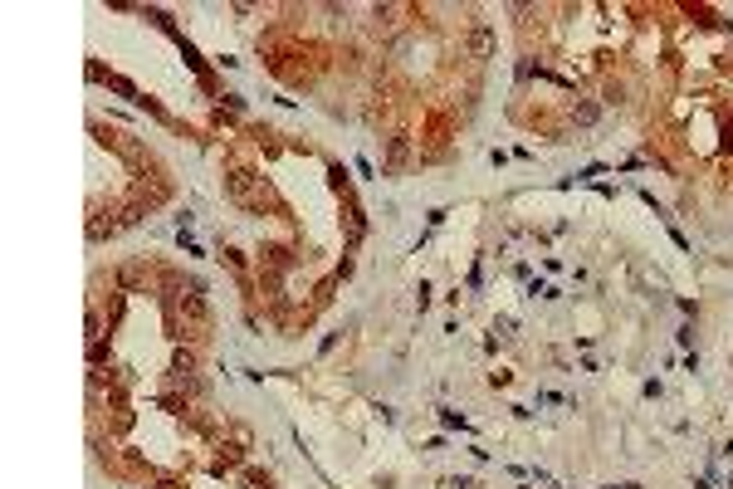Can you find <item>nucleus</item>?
<instances>
[{"mask_svg":"<svg viewBox=\"0 0 733 489\" xmlns=\"http://www.w3.org/2000/svg\"><path fill=\"white\" fill-rule=\"evenodd\" d=\"M176 309H181V318H186L191 328H206V318H211V309H206V289H201V279H191V284L181 289V299H176Z\"/></svg>","mask_w":733,"mask_h":489,"instance_id":"nucleus-1","label":"nucleus"},{"mask_svg":"<svg viewBox=\"0 0 733 489\" xmlns=\"http://www.w3.org/2000/svg\"><path fill=\"white\" fill-rule=\"evenodd\" d=\"M225 196L240 201V206H255V201H259V196H255V177H250V172H230V177H225Z\"/></svg>","mask_w":733,"mask_h":489,"instance_id":"nucleus-2","label":"nucleus"},{"mask_svg":"<svg viewBox=\"0 0 733 489\" xmlns=\"http://www.w3.org/2000/svg\"><path fill=\"white\" fill-rule=\"evenodd\" d=\"M470 54H475V59H489V54H494V30H489V25H475V30H470Z\"/></svg>","mask_w":733,"mask_h":489,"instance_id":"nucleus-3","label":"nucleus"},{"mask_svg":"<svg viewBox=\"0 0 733 489\" xmlns=\"http://www.w3.org/2000/svg\"><path fill=\"white\" fill-rule=\"evenodd\" d=\"M406 152H411V147H406V137H387V167H391V172L406 162Z\"/></svg>","mask_w":733,"mask_h":489,"instance_id":"nucleus-4","label":"nucleus"},{"mask_svg":"<svg viewBox=\"0 0 733 489\" xmlns=\"http://www.w3.org/2000/svg\"><path fill=\"white\" fill-rule=\"evenodd\" d=\"M597 118H602V108H597V103H577V108H572V123H577V128H592Z\"/></svg>","mask_w":733,"mask_h":489,"instance_id":"nucleus-5","label":"nucleus"},{"mask_svg":"<svg viewBox=\"0 0 733 489\" xmlns=\"http://www.w3.org/2000/svg\"><path fill=\"white\" fill-rule=\"evenodd\" d=\"M118 284H123V289H137V284H142V265H123L118 269Z\"/></svg>","mask_w":733,"mask_h":489,"instance_id":"nucleus-6","label":"nucleus"},{"mask_svg":"<svg viewBox=\"0 0 733 489\" xmlns=\"http://www.w3.org/2000/svg\"><path fill=\"white\" fill-rule=\"evenodd\" d=\"M440 421H445L450 431H465V416H460V411H450V406H440Z\"/></svg>","mask_w":733,"mask_h":489,"instance_id":"nucleus-7","label":"nucleus"}]
</instances>
